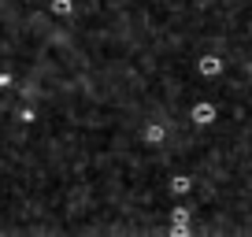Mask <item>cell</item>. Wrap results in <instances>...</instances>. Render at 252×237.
<instances>
[{
	"label": "cell",
	"instance_id": "6da1fadb",
	"mask_svg": "<svg viewBox=\"0 0 252 237\" xmlns=\"http://www.w3.org/2000/svg\"><path fill=\"white\" fill-rule=\"evenodd\" d=\"M193 122H197V126H212L215 122V104H193Z\"/></svg>",
	"mask_w": 252,
	"mask_h": 237
},
{
	"label": "cell",
	"instance_id": "7a4b0ae2",
	"mask_svg": "<svg viewBox=\"0 0 252 237\" xmlns=\"http://www.w3.org/2000/svg\"><path fill=\"white\" fill-rule=\"evenodd\" d=\"M197 71L204 74V78H215V74H222V59L219 56H204V59L197 63Z\"/></svg>",
	"mask_w": 252,
	"mask_h": 237
},
{
	"label": "cell",
	"instance_id": "3957f363",
	"mask_svg": "<svg viewBox=\"0 0 252 237\" xmlns=\"http://www.w3.org/2000/svg\"><path fill=\"white\" fill-rule=\"evenodd\" d=\"M141 137H145L149 145H163V137H167V126H163V122H149V126L141 130Z\"/></svg>",
	"mask_w": 252,
	"mask_h": 237
},
{
	"label": "cell",
	"instance_id": "277c9868",
	"mask_svg": "<svg viewBox=\"0 0 252 237\" xmlns=\"http://www.w3.org/2000/svg\"><path fill=\"white\" fill-rule=\"evenodd\" d=\"M52 15H60V19L74 15V0H52Z\"/></svg>",
	"mask_w": 252,
	"mask_h": 237
},
{
	"label": "cell",
	"instance_id": "5b68a950",
	"mask_svg": "<svg viewBox=\"0 0 252 237\" xmlns=\"http://www.w3.org/2000/svg\"><path fill=\"white\" fill-rule=\"evenodd\" d=\"M189 189H193V178H171V193L174 197H186Z\"/></svg>",
	"mask_w": 252,
	"mask_h": 237
},
{
	"label": "cell",
	"instance_id": "8992f818",
	"mask_svg": "<svg viewBox=\"0 0 252 237\" xmlns=\"http://www.w3.org/2000/svg\"><path fill=\"white\" fill-rule=\"evenodd\" d=\"M189 222V207H174L171 211V226H186Z\"/></svg>",
	"mask_w": 252,
	"mask_h": 237
}]
</instances>
